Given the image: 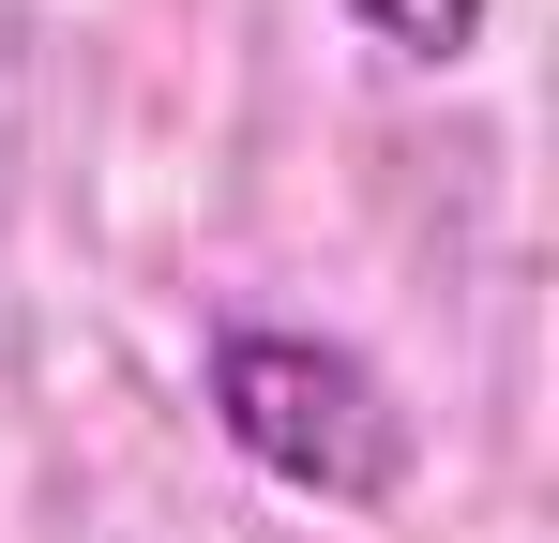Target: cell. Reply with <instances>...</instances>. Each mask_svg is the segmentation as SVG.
Segmentation results:
<instances>
[{"label": "cell", "instance_id": "1", "mask_svg": "<svg viewBox=\"0 0 559 543\" xmlns=\"http://www.w3.org/2000/svg\"><path fill=\"white\" fill-rule=\"evenodd\" d=\"M212 423H227L242 468H273L302 498H393L408 483V408L333 333H273V317L212 333Z\"/></svg>", "mask_w": 559, "mask_h": 543}, {"label": "cell", "instance_id": "2", "mask_svg": "<svg viewBox=\"0 0 559 543\" xmlns=\"http://www.w3.org/2000/svg\"><path fill=\"white\" fill-rule=\"evenodd\" d=\"M348 15H364L393 61H468L484 46V0H348Z\"/></svg>", "mask_w": 559, "mask_h": 543}]
</instances>
